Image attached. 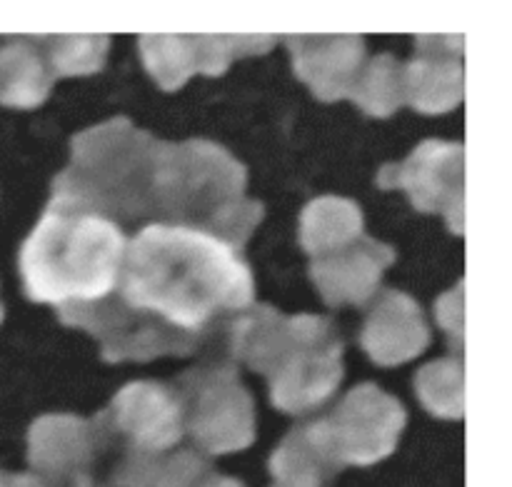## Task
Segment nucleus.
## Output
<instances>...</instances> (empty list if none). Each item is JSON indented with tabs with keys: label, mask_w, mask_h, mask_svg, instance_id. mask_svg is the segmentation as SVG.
I'll return each mask as SVG.
<instances>
[{
	"label": "nucleus",
	"mask_w": 512,
	"mask_h": 487,
	"mask_svg": "<svg viewBox=\"0 0 512 487\" xmlns=\"http://www.w3.org/2000/svg\"><path fill=\"white\" fill-rule=\"evenodd\" d=\"M115 295L208 340L255 303V280L233 245L198 230L153 223L125 245Z\"/></svg>",
	"instance_id": "obj_1"
},
{
	"label": "nucleus",
	"mask_w": 512,
	"mask_h": 487,
	"mask_svg": "<svg viewBox=\"0 0 512 487\" xmlns=\"http://www.w3.org/2000/svg\"><path fill=\"white\" fill-rule=\"evenodd\" d=\"M230 355L270 380V403L290 415L320 408L343 380V338L323 315L250 305L228 325Z\"/></svg>",
	"instance_id": "obj_2"
},
{
	"label": "nucleus",
	"mask_w": 512,
	"mask_h": 487,
	"mask_svg": "<svg viewBox=\"0 0 512 487\" xmlns=\"http://www.w3.org/2000/svg\"><path fill=\"white\" fill-rule=\"evenodd\" d=\"M125 245L118 223L50 198L20 248L25 298L55 308L105 298L118 285Z\"/></svg>",
	"instance_id": "obj_3"
},
{
	"label": "nucleus",
	"mask_w": 512,
	"mask_h": 487,
	"mask_svg": "<svg viewBox=\"0 0 512 487\" xmlns=\"http://www.w3.org/2000/svg\"><path fill=\"white\" fill-rule=\"evenodd\" d=\"M248 170L210 140L160 143L153 183V218L198 230L243 250L263 220L260 200L245 195ZM165 223V225H168Z\"/></svg>",
	"instance_id": "obj_4"
},
{
	"label": "nucleus",
	"mask_w": 512,
	"mask_h": 487,
	"mask_svg": "<svg viewBox=\"0 0 512 487\" xmlns=\"http://www.w3.org/2000/svg\"><path fill=\"white\" fill-rule=\"evenodd\" d=\"M160 143L125 115L73 135L70 165L53 180V198L113 223L153 218Z\"/></svg>",
	"instance_id": "obj_5"
},
{
	"label": "nucleus",
	"mask_w": 512,
	"mask_h": 487,
	"mask_svg": "<svg viewBox=\"0 0 512 487\" xmlns=\"http://www.w3.org/2000/svg\"><path fill=\"white\" fill-rule=\"evenodd\" d=\"M183 435L203 455H228L255 443V403L233 360H210L185 370L173 385Z\"/></svg>",
	"instance_id": "obj_6"
},
{
	"label": "nucleus",
	"mask_w": 512,
	"mask_h": 487,
	"mask_svg": "<svg viewBox=\"0 0 512 487\" xmlns=\"http://www.w3.org/2000/svg\"><path fill=\"white\" fill-rule=\"evenodd\" d=\"M58 318L70 328H83L100 343L105 363H148L163 355L195 353L205 343L198 335L183 333L145 310L133 308L115 295V290L93 303L60 305Z\"/></svg>",
	"instance_id": "obj_7"
},
{
	"label": "nucleus",
	"mask_w": 512,
	"mask_h": 487,
	"mask_svg": "<svg viewBox=\"0 0 512 487\" xmlns=\"http://www.w3.org/2000/svg\"><path fill=\"white\" fill-rule=\"evenodd\" d=\"M118 448L98 420L78 415H43L28 430V463L45 487H98L108 475Z\"/></svg>",
	"instance_id": "obj_8"
},
{
	"label": "nucleus",
	"mask_w": 512,
	"mask_h": 487,
	"mask_svg": "<svg viewBox=\"0 0 512 487\" xmlns=\"http://www.w3.org/2000/svg\"><path fill=\"white\" fill-rule=\"evenodd\" d=\"M405 423L408 413L400 400L378 385L363 383L350 390L333 413L313 425L340 468H368L395 453Z\"/></svg>",
	"instance_id": "obj_9"
},
{
	"label": "nucleus",
	"mask_w": 512,
	"mask_h": 487,
	"mask_svg": "<svg viewBox=\"0 0 512 487\" xmlns=\"http://www.w3.org/2000/svg\"><path fill=\"white\" fill-rule=\"evenodd\" d=\"M383 190H405L420 213L443 215L453 235L465 233V148L463 143L423 140L403 163L383 165Z\"/></svg>",
	"instance_id": "obj_10"
},
{
	"label": "nucleus",
	"mask_w": 512,
	"mask_h": 487,
	"mask_svg": "<svg viewBox=\"0 0 512 487\" xmlns=\"http://www.w3.org/2000/svg\"><path fill=\"white\" fill-rule=\"evenodd\" d=\"M143 65L163 90L183 88L195 73L220 78L230 63L265 55L275 45L270 35H143L138 40Z\"/></svg>",
	"instance_id": "obj_11"
},
{
	"label": "nucleus",
	"mask_w": 512,
	"mask_h": 487,
	"mask_svg": "<svg viewBox=\"0 0 512 487\" xmlns=\"http://www.w3.org/2000/svg\"><path fill=\"white\" fill-rule=\"evenodd\" d=\"M120 453L160 455L183 440V420L173 388L160 383H130L95 415Z\"/></svg>",
	"instance_id": "obj_12"
},
{
	"label": "nucleus",
	"mask_w": 512,
	"mask_h": 487,
	"mask_svg": "<svg viewBox=\"0 0 512 487\" xmlns=\"http://www.w3.org/2000/svg\"><path fill=\"white\" fill-rule=\"evenodd\" d=\"M463 35H418L405 65V103L423 115H443L465 98Z\"/></svg>",
	"instance_id": "obj_13"
},
{
	"label": "nucleus",
	"mask_w": 512,
	"mask_h": 487,
	"mask_svg": "<svg viewBox=\"0 0 512 487\" xmlns=\"http://www.w3.org/2000/svg\"><path fill=\"white\" fill-rule=\"evenodd\" d=\"M395 258H398L395 248L370 235H360L345 248L315 258L310 265V278L330 308L365 305L373 300L380 278L395 263Z\"/></svg>",
	"instance_id": "obj_14"
},
{
	"label": "nucleus",
	"mask_w": 512,
	"mask_h": 487,
	"mask_svg": "<svg viewBox=\"0 0 512 487\" xmlns=\"http://www.w3.org/2000/svg\"><path fill=\"white\" fill-rule=\"evenodd\" d=\"M293 68L323 103L348 98L365 65L363 35H288Z\"/></svg>",
	"instance_id": "obj_15"
},
{
	"label": "nucleus",
	"mask_w": 512,
	"mask_h": 487,
	"mask_svg": "<svg viewBox=\"0 0 512 487\" xmlns=\"http://www.w3.org/2000/svg\"><path fill=\"white\" fill-rule=\"evenodd\" d=\"M360 345L380 368L418 358L430 345V328L420 305L403 290H383L365 315Z\"/></svg>",
	"instance_id": "obj_16"
},
{
	"label": "nucleus",
	"mask_w": 512,
	"mask_h": 487,
	"mask_svg": "<svg viewBox=\"0 0 512 487\" xmlns=\"http://www.w3.org/2000/svg\"><path fill=\"white\" fill-rule=\"evenodd\" d=\"M53 83L35 35L5 40L0 48V105L38 108L45 103Z\"/></svg>",
	"instance_id": "obj_17"
},
{
	"label": "nucleus",
	"mask_w": 512,
	"mask_h": 487,
	"mask_svg": "<svg viewBox=\"0 0 512 487\" xmlns=\"http://www.w3.org/2000/svg\"><path fill=\"white\" fill-rule=\"evenodd\" d=\"M340 470L313 423L290 430L270 458L273 487H325Z\"/></svg>",
	"instance_id": "obj_18"
},
{
	"label": "nucleus",
	"mask_w": 512,
	"mask_h": 487,
	"mask_svg": "<svg viewBox=\"0 0 512 487\" xmlns=\"http://www.w3.org/2000/svg\"><path fill=\"white\" fill-rule=\"evenodd\" d=\"M363 210L355 200L323 195L300 213V245L315 258L335 253L363 235Z\"/></svg>",
	"instance_id": "obj_19"
},
{
	"label": "nucleus",
	"mask_w": 512,
	"mask_h": 487,
	"mask_svg": "<svg viewBox=\"0 0 512 487\" xmlns=\"http://www.w3.org/2000/svg\"><path fill=\"white\" fill-rule=\"evenodd\" d=\"M370 118H390L405 105V65L380 53L363 65L348 95Z\"/></svg>",
	"instance_id": "obj_20"
},
{
	"label": "nucleus",
	"mask_w": 512,
	"mask_h": 487,
	"mask_svg": "<svg viewBox=\"0 0 512 487\" xmlns=\"http://www.w3.org/2000/svg\"><path fill=\"white\" fill-rule=\"evenodd\" d=\"M415 390L420 403L435 418H465V363L463 358H440L423 365L415 375Z\"/></svg>",
	"instance_id": "obj_21"
},
{
	"label": "nucleus",
	"mask_w": 512,
	"mask_h": 487,
	"mask_svg": "<svg viewBox=\"0 0 512 487\" xmlns=\"http://www.w3.org/2000/svg\"><path fill=\"white\" fill-rule=\"evenodd\" d=\"M53 80L100 73L108 60V35H35Z\"/></svg>",
	"instance_id": "obj_22"
},
{
	"label": "nucleus",
	"mask_w": 512,
	"mask_h": 487,
	"mask_svg": "<svg viewBox=\"0 0 512 487\" xmlns=\"http://www.w3.org/2000/svg\"><path fill=\"white\" fill-rule=\"evenodd\" d=\"M0 487H45L43 480L25 473H5L0 470Z\"/></svg>",
	"instance_id": "obj_23"
},
{
	"label": "nucleus",
	"mask_w": 512,
	"mask_h": 487,
	"mask_svg": "<svg viewBox=\"0 0 512 487\" xmlns=\"http://www.w3.org/2000/svg\"><path fill=\"white\" fill-rule=\"evenodd\" d=\"M195 487H245V485L240 483V480L225 478V475L215 473V470H208V473L198 480V485Z\"/></svg>",
	"instance_id": "obj_24"
},
{
	"label": "nucleus",
	"mask_w": 512,
	"mask_h": 487,
	"mask_svg": "<svg viewBox=\"0 0 512 487\" xmlns=\"http://www.w3.org/2000/svg\"><path fill=\"white\" fill-rule=\"evenodd\" d=\"M3 318H5V310H3V305H0V323H3Z\"/></svg>",
	"instance_id": "obj_25"
}]
</instances>
